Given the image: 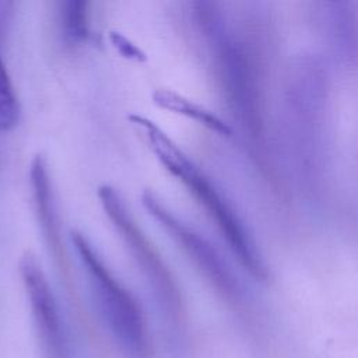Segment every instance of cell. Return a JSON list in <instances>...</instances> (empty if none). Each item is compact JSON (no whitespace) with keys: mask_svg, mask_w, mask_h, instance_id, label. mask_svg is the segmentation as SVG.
Wrapping results in <instances>:
<instances>
[{"mask_svg":"<svg viewBox=\"0 0 358 358\" xmlns=\"http://www.w3.org/2000/svg\"><path fill=\"white\" fill-rule=\"evenodd\" d=\"M129 120L165 169L172 176L178 178L210 214L242 264L253 274L263 275L259 257H256L239 218L208 178L152 120L140 115H130Z\"/></svg>","mask_w":358,"mask_h":358,"instance_id":"6da1fadb","label":"cell"},{"mask_svg":"<svg viewBox=\"0 0 358 358\" xmlns=\"http://www.w3.org/2000/svg\"><path fill=\"white\" fill-rule=\"evenodd\" d=\"M71 235L98 309L116 341L131 358H147L150 340L137 299L105 266L102 257L83 234L73 232Z\"/></svg>","mask_w":358,"mask_h":358,"instance_id":"7a4b0ae2","label":"cell"},{"mask_svg":"<svg viewBox=\"0 0 358 358\" xmlns=\"http://www.w3.org/2000/svg\"><path fill=\"white\" fill-rule=\"evenodd\" d=\"M98 197L106 215L145 275L164 315L173 324H178L182 315V299L179 288L162 257L137 225L119 192L109 185H102L98 189Z\"/></svg>","mask_w":358,"mask_h":358,"instance_id":"3957f363","label":"cell"},{"mask_svg":"<svg viewBox=\"0 0 358 358\" xmlns=\"http://www.w3.org/2000/svg\"><path fill=\"white\" fill-rule=\"evenodd\" d=\"M20 274L43 357L70 358L69 337L57 302L39 262L32 253L27 252L21 257Z\"/></svg>","mask_w":358,"mask_h":358,"instance_id":"277c9868","label":"cell"},{"mask_svg":"<svg viewBox=\"0 0 358 358\" xmlns=\"http://www.w3.org/2000/svg\"><path fill=\"white\" fill-rule=\"evenodd\" d=\"M145 210L159 222L189 259L220 288L231 289V278L222 262L206 239L182 222L164 203L151 192L143 194Z\"/></svg>","mask_w":358,"mask_h":358,"instance_id":"5b68a950","label":"cell"},{"mask_svg":"<svg viewBox=\"0 0 358 358\" xmlns=\"http://www.w3.org/2000/svg\"><path fill=\"white\" fill-rule=\"evenodd\" d=\"M154 102L164 108V109H168V110H172V112H176V113H180V115H185L190 119H194L206 126H208L210 129L218 131V133H224L227 134L229 130L228 127L218 119L215 117L214 115H211L208 110L203 109L201 106L193 103L192 101H187L186 98L172 92V91H168V90H158L155 94H154Z\"/></svg>","mask_w":358,"mask_h":358,"instance_id":"8992f818","label":"cell"},{"mask_svg":"<svg viewBox=\"0 0 358 358\" xmlns=\"http://www.w3.org/2000/svg\"><path fill=\"white\" fill-rule=\"evenodd\" d=\"M60 21L64 36L71 42H80L88 34L87 3L64 1L60 10Z\"/></svg>","mask_w":358,"mask_h":358,"instance_id":"52a82bcc","label":"cell"},{"mask_svg":"<svg viewBox=\"0 0 358 358\" xmlns=\"http://www.w3.org/2000/svg\"><path fill=\"white\" fill-rule=\"evenodd\" d=\"M18 99L7 69L0 57V130H8L18 122Z\"/></svg>","mask_w":358,"mask_h":358,"instance_id":"ba28073f","label":"cell"}]
</instances>
